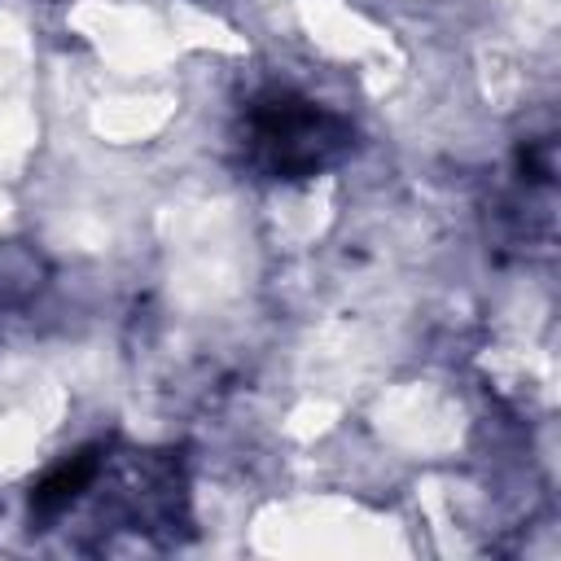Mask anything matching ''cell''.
Instances as JSON below:
<instances>
[{"label": "cell", "instance_id": "1", "mask_svg": "<svg viewBox=\"0 0 561 561\" xmlns=\"http://www.w3.org/2000/svg\"><path fill=\"white\" fill-rule=\"evenodd\" d=\"M237 149L259 180H311L355 149V127L294 88H267L241 110Z\"/></svg>", "mask_w": 561, "mask_h": 561}, {"label": "cell", "instance_id": "2", "mask_svg": "<svg viewBox=\"0 0 561 561\" xmlns=\"http://www.w3.org/2000/svg\"><path fill=\"white\" fill-rule=\"evenodd\" d=\"M44 285V263L35 250L4 241L0 245V302H22Z\"/></svg>", "mask_w": 561, "mask_h": 561}]
</instances>
